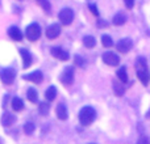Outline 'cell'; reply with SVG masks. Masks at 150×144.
I'll list each match as a JSON object with an SVG mask.
<instances>
[{"label":"cell","instance_id":"6da1fadb","mask_svg":"<svg viewBox=\"0 0 150 144\" xmlns=\"http://www.w3.org/2000/svg\"><path fill=\"white\" fill-rule=\"evenodd\" d=\"M96 118V111L91 106H84L79 111V122L82 126H90Z\"/></svg>","mask_w":150,"mask_h":144},{"label":"cell","instance_id":"7a4b0ae2","mask_svg":"<svg viewBox=\"0 0 150 144\" xmlns=\"http://www.w3.org/2000/svg\"><path fill=\"white\" fill-rule=\"evenodd\" d=\"M136 67H137V77L140 79V81L144 85H148L150 80V73L148 71V67H146V60L144 58H138L136 62Z\"/></svg>","mask_w":150,"mask_h":144},{"label":"cell","instance_id":"3957f363","mask_svg":"<svg viewBox=\"0 0 150 144\" xmlns=\"http://www.w3.org/2000/svg\"><path fill=\"white\" fill-rule=\"evenodd\" d=\"M25 34H26V38H28L29 41L34 42L41 37V28H40L38 24H30V25L26 26Z\"/></svg>","mask_w":150,"mask_h":144},{"label":"cell","instance_id":"277c9868","mask_svg":"<svg viewBox=\"0 0 150 144\" xmlns=\"http://www.w3.org/2000/svg\"><path fill=\"white\" fill-rule=\"evenodd\" d=\"M58 18H59V21L63 25H70L74 20L73 9H70V8H63V9H61L59 13H58Z\"/></svg>","mask_w":150,"mask_h":144},{"label":"cell","instance_id":"5b68a950","mask_svg":"<svg viewBox=\"0 0 150 144\" xmlns=\"http://www.w3.org/2000/svg\"><path fill=\"white\" fill-rule=\"evenodd\" d=\"M16 77V72L13 68H5L0 72V79L5 85H11Z\"/></svg>","mask_w":150,"mask_h":144},{"label":"cell","instance_id":"8992f818","mask_svg":"<svg viewBox=\"0 0 150 144\" xmlns=\"http://www.w3.org/2000/svg\"><path fill=\"white\" fill-rule=\"evenodd\" d=\"M61 82L63 85H70L74 81V68L73 67H66L63 72L61 73Z\"/></svg>","mask_w":150,"mask_h":144},{"label":"cell","instance_id":"52a82bcc","mask_svg":"<svg viewBox=\"0 0 150 144\" xmlns=\"http://www.w3.org/2000/svg\"><path fill=\"white\" fill-rule=\"evenodd\" d=\"M103 62L105 63V64L108 66H117L120 63V58L117 54H115V52L112 51H107L103 54Z\"/></svg>","mask_w":150,"mask_h":144},{"label":"cell","instance_id":"ba28073f","mask_svg":"<svg viewBox=\"0 0 150 144\" xmlns=\"http://www.w3.org/2000/svg\"><path fill=\"white\" fill-rule=\"evenodd\" d=\"M132 47H133V42H132V39H129V38H122L121 41H119V43H117V50H119L120 52H122V54L129 52Z\"/></svg>","mask_w":150,"mask_h":144},{"label":"cell","instance_id":"9c48e42d","mask_svg":"<svg viewBox=\"0 0 150 144\" xmlns=\"http://www.w3.org/2000/svg\"><path fill=\"white\" fill-rule=\"evenodd\" d=\"M24 79L28 80V81H32V82H36V84H40L44 79V75H42L41 71H34V72H30L28 75H24Z\"/></svg>","mask_w":150,"mask_h":144},{"label":"cell","instance_id":"30bf717a","mask_svg":"<svg viewBox=\"0 0 150 144\" xmlns=\"http://www.w3.org/2000/svg\"><path fill=\"white\" fill-rule=\"evenodd\" d=\"M59 34H61V26L58 25V24H53V25H50L49 28L46 29V37L49 39L57 38Z\"/></svg>","mask_w":150,"mask_h":144},{"label":"cell","instance_id":"8fae6325","mask_svg":"<svg viewBox=\"0 0 150 144\" xmlns=\"http://www.w3.org/2000/svg\"><path fill=\"white\" fill-rule=\"evenodd\" d=\"M52 55L55 57V58H58L59 60H69V58H70L69 52L65 51V50H62V49H59V47H53Z\"/></svg>","mask_w":150,"mask_h":144},{"label":"cell","instance_id":"7c38bea8","mask_svg":"<svg viewBox=\"0 0 150 144\" xmlns=\"http://www.w3.org/2000/svg\"><path fill=\"white\" fill-rule=\"evenodd\" d=\"M20 54H21V57H23V66H24V68H29L32 66V63H33L30 52H29L28 50H25V49H20Z\"/></svg>","mask_w":150,"mask_h":144},{"label":"cell","instance_id":"4fadbf2b","mask_svg":"<svg viewBox=\"0 0 150 144\" xmlns=\"http://www.w3.org/2000/svg\"><path fill=\"white\" fill-rule=\"evenodd\" d=\"M8 34H9V37L13 41H18V42L23 41V33H21V30L17 26H11L8 29Z\"/></svg>","mask_w":150,"mask_h":144},{"label":"cell","instance_id":"5bb4252c","mask_svg":"<svg viewBox=\"0 0 150 144\" xmlns=\"http://www.w3.org/2000/svg\"><path fill=\"white\" fill-rule=\"evenodd\" d=\"M15 122H16V117L13 115L12 113H4V114H3V117H1V124L4 127L12 126Z\"/></svg>","mask_w":150,"mask_h":144},{"label":"cell","instance_id":"9a60e30c","mask_svg":"<svg viewBox=\"0 0 150 144\" xmlns=\"http://www.w3.org/2000/svg\"><path fill=\"white\" fill-rule=\"evenodd\" d=\"M55 113H57V117L58 119L61 121H66L67 119V109H66V105L65 103H58L57 109H55Z\"/></svg>","mask_w":150,"mask_h":144},{"label":"cell","instance_id":"2e32d148","mask_svg":"<svg viewBox=\"0 0 150 144\" xmlns=\"http://www.w3.org/2000/svg\"><path fill=\"white\" fill-rule=\"evenodd\" d=\"M12 109L15 111H20V110H23L24 109V102H23V100L21 98H18V97H15L12 100Z\"/></svg>","mask_w":150,"mask_h":144},{"label":"cell","instance_id":"e0dca14e","mask_svg":"<svg viewBox=\"0 0 150 144\" xmlns=\"http://www.w3.org/2000/svg\"><path fill=\"white\" fill-rule=\"evenodd\" d=\"M45 97H46L47 101H53L55 97H57V88H55V87H49L46 89Z\"/></svg>","mask_w":150,"mask_h":144},{"label":"cell","instance_id":"ac0fdd59","mask_svg":"<svg viewBox=\"0 0 150 144\" xmlns=\"http://www.w3.org/2000/svg\"><path fill=\"white\" fill-rule=\"evenodd\" d=\"M116 75H117V77H119V80L121 82H127L128 81V73H127V68L125 67L119 68L117 72H116Z\"/></svg>","mask_w":150,"mask_h":144},{"label":"cell","instance_id":"d6986e66","mask_svg":"<svg viewBox=\"0 0 150 144\" xmlns=\"http://www.w3.org/2000/svg\"><path fill=\"white\" fill-rule=\"evenodd\" d=\"M125 21H127V17H125L124 13H116L113 16V24L115 25H124Z\"/></svg>","mask_w":150,"mask_h":144},{"label":"cell","instance_id":"ffe728a7","mask_svg":"<svg viewBox=\"0 0 150 144\" xmlns=\"http://www.w3.org/2000/svg\"><path fill=\"white\" fill-rule=\"evenodd\" d=\"M26 97H28V100L30 101V102H37V97H38L37 90L34 89V88H29L28 92H26Z\"/></svg>","mask_w":150,"mask_h":144},{"label":"cell","instance_id":"44dd1931","mask_svg":"<svg viewBox=\"0 0 150 144\" xmlns=\"http://www.w3.org/2000/svg\"><path fill=\"white\" fill-rule=\"evenodd\" d=\"M83 45H84L86 47H93L96 45V39L93 38L92 36H86L84 38H83Z\"/></svg>","mask_w":150,"mask_h":144},{"label":"cell","instance_id":"7402d4cb","mask_svg":"<svg viewBox=\"0 0 150 144\" xmlns=\"http://www.w3.org/2000/svg\"><path fill=\"white\" fill-rule=\"evenodd\" d=\"M101 43H103L104 47H112L113 46V41H112V38L108 36V34L101 36Z\"/></svg>","mask_w":150,"mask_h":144},{"label":"cell","instance_id":"603a6c76","mask_svg":"<svg viewBox=\"0 0 150 144\" xmlns=\"http://www.w3.org/2000/svg\"><path fill=\"white\" fill-rule=\"evenodd\" d=\"M113 90H115V94L116 96H122L124 94V92H125L124 87H122L120 82H117V81L113 82Z\"/></svg>","mask_w":150,"mask_h":144},{"label":"cell","instance_id":"cb8c5ba5","mask_svg":"<svg viewBox=\"0 0 150 144\" xmlns=\"http://www.w3.org/2000/svg\"><path fill=\"white\" fill-rule=\"evenodd\" d=\"M38 113L41 114V115H47V113H49V103L47 102H40Z\"/></svg>","mask_w":150,"mask_h":144},{"label":"cell","instance_id":"d4e9b609","mask_svg":"<svg viewBox=\"0 0 150 144\" xmlns=\"http://www.w3.org/2000/svg\"><path fill=\"white\" fill-rule=\"evenodd\" d=\"M34 130H36V126H34V123H32V122H26V123L24 124V131H25L26 135H32L34 132Z\"/></svg>","mask_w":150,"mask_h":144},{"label":"cell","instance_id":"484cf974","mask_svg":"<svg viewBox=\"0 0 150 144\" xmlns=\"http://www.w3.org/2000/svg\"><path fill=\"white\" fill-rule=\"evenodd\" d=\"M40 4H41V7L44 8V10L46 13L50 12V3L47 1V0H40Z\"/></svg>","mask_w":150,"mask_h":144},{"label":"cell","instance_id":"4316f807","mask_svg":"<svg viewBox=\"0 0 150 144\" xmlns=\"http://www.w3.org/2000/svg\"><path fill=\"white\" fill-rule=\"evenodd\" d=\"M137 144H150V140H149L148 136H141L140 139H138Z\"/></svg>","mask_w":150,"mask_h":144},{"label":"cell","instance_id":"83f0119b","mask_svg":"<svg viewBox=\"0 0 150 144\" xmlns=\"http://www.w3.org/2000/svg\"><path fill=\"white\" fill-rule=\"evenodd\" d=\"M88 7H90V10L93 13V15L99 16V10H98V8H96V4H90Z\"/></svg>","mask_w":150,"mask_h":144},{"label":"cell","instance_id":"f1b7e54d","mask_svg":"<svg viewBox=\"0 0 150 144\" xmlns=\"http://www.w3.org/2000/svg\"><path fill=\"white\" fill-rule=\"evenodd\" d=\"M75 64H76V66H83V64H84L83 58H80L79 55H76V57H75Z\"/></svg>","mask_w":150,"mask_h":144},{"label":"cell","instance_id":"f546056e","mask_svg":"<svg viewBox=\"0 0 150 144\" xmlns=\"http://www.w3.org/2000/svg\"><path fill=\"white\" fill-rule=\"evenodd\" d=\"M125 5H127V8H129V9H132L133 5H134V0H124Z\"/></svg>","mask_w":150,"mask_h":144},{"label":"cell","instance_id":"4dcf8cb0","mask_svg":"<svg viewBox=\"0 0 150 144\" xmlns=\"http://www.w3.org/2000/svg\"><path fill=\"white\" fill-rule=\"evenodd\" d=\"M91 144H93V143H91Z\"/></svg>","mask_w":150,"mask_h":144},{"label":"cell","instance_id":"1f68e13d","mask_svg":"<svg viewBox=\"0 0 150 144\" xmlns=\"http://www.w3.org/2000/svg\"><path fill=\"white\" fill-rule=\"evenodd\" d=\"M149 115H150V114H149Z\"/></svg>","mask_w":150,"mask_h":144},{"label":"cell","instance_id":"d6a6232c","mask_svg":"<svg viewBox=\"0 0 150 144\" xmlns=\"http://www.w3.org/2000/svg\"><path fill=\"white\" fill-rule=\"evenodd\" d=\"M38 1H40V0H38Z\"/></svg>","mask_w":150,"mask_h":144}]
</instances>
